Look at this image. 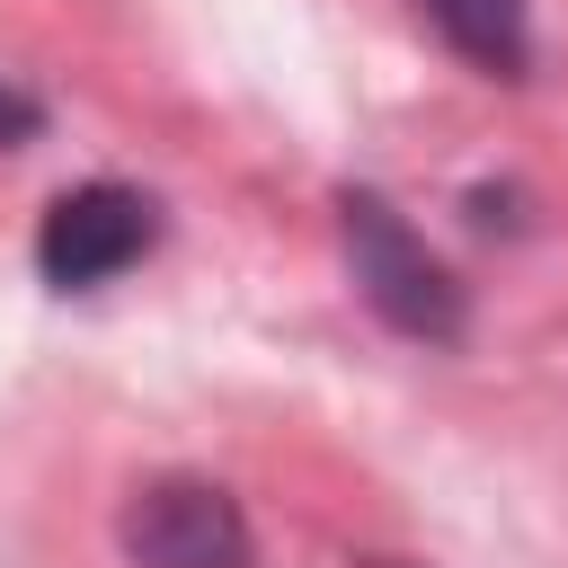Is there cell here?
Returning a JSON list of instances; mask_svg holds the SVG:
<instances>
[{
	"label": "cell",
	"mask_w": 568,
	"mask_h": 568,
	"mask_svg": "<svg viewBox=\"0 0 568 568\" xmlns=\"http://www.w3.org/2000/svg\"><path fill=\"white\" fill-rule=\"evenodd\" d=\"M417 9L435 18V36L470 71H488V80H524L532 71V9L524 0H417Z\"/></svg>",
	"instance_id": "277c9868"
},
{
	"label": "cell",
	"mask_w": 568,
	"mask_h": 568,
	"mask_svg": "<svg viewBox=\"0 0 568 568\" xmlns=\"http://www.w3.org/2000/svg\"><path fill=\"white\" fill-rule=\"evenodd\" d=\"M355 568H417V559H355Z\"/></svg>",
	"instance_id": "52a82bcc"
},
{
	"label": "cell",
	"mask_w": 568,
	"mask_h": 568,
	"mask_svg": "<svg viewBox=\"0 0 568 568\" xmlns=\"http://www.w3.org/2000/svg\"><path fill=\"white\" fill-rule=\"evenodd\" d=\"M151 248H160V204L124 178H89V186L53 195L44 222H36V275L53 293H89L106 275L142 266Z\"/></svg>",
	"instance_id": "3957f363"
},
{
	"label": "cell",
	"mask_w": 568,
	"mask_h": 568,
	"mask_svg": "<svg viewBox=\"0 0 568 568\" xmlns=\"http://www.w3.org/2000/svg\"><path fill=\"white\" fill-rule=\"evenodd\" d=\"M515 204H524L515 186H470V222H479V231H524Z\"/></svg>",
	"instance_id": "8992f818"
},
{
	"label": "cell",
	"mask_w": 568,
	"mask_h": 568,
	"mask_svg": "<svg viewBox=\"0 0 568 568\" xmlns=\"http://www.w3.org/2000/svg\"><path fill=\"white\" fill-rule=\"evenodd\" d=\"M36 133H44V98H27L18 80H0V151H18Z\"/></svg>",
	"instance_id": "5b68a950"
},
{
	"label": "cell",
	"mask_w": 568,
	"mask_h": 568,
	"mask_svg": "<svg viewBox=\"0 0 568 568\" xmlns=\"http://www.w3.org/2000/svg\"><path fill=\"white\" fill-rule=\"evenodd\" d=\"M115 541L133 568H257V532H248L240 497L195 470L142 479L115 515Z\"/></svg>",
	"instance_id": "7a4b0ae2"
},
{
	"label": "cell",
	"mask_w": 568,
	"mask_h": 568,
	"mask_svg": "<svg viewBox=\"0 0 568 568\" xmlns=\"http://www.w3.org/2000/svg\"><path fill=\"white\" fill-rule=\"evenodd\" d=\"M337 248H346V275H355V293L382 328H399L417 346H462L470 337L462 275L408 231V213L382 186H337Z\"/></svg>",
	"instance_id": "6da1fadb"
}]
</instances>
